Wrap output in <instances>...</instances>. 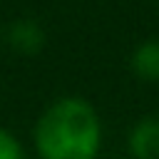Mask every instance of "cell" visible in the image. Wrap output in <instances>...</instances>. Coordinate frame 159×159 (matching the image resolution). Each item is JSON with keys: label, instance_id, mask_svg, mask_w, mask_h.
Instances as JSON below:
<instances>
[{"label": "cell", "instance_id": "5", "mask_svg": "<svg viewBox=\"0 0 159 159\" xmlns=\"http://www.w3.org/2000/svg\"><path fill=\"white\" fill-rule=\"evenodd\" d=\"M20 157H22V147L15 139V134L0 129V159H20Z\"/></svg>", "mask_w": 159, "mask_h": 159}, {"label": "cell", "instance_id": "3", "mask_svg": "<svg viewBox=\"0 0 159 159\" xmlns=\"http://www.w3.org/2000/svg\"><path fill=\"white\" fill-rule=\"evenodd\" d=\"M7 42H10L12 50L25 52V55H32V52H37V50L45 45V32H42V27H40L35 20H30V17L15 20V22L10 25V30H7Z\"/></svg>", "mask_w": 159, "mask_h": 159}, {"label": "cell", "instance_id": "4", "mask_svg": "<svg viewBox=\"0 0 159 159\" xmlns=\"http://www.w3.org/2000/svg\"><path fill=\"white\" fill-rule=\"evenodd\" d=\"M132 72L144 82H159V37H152L134 50Z\"/></svg>", "mask_w": 159, "mask_h": 159}, {"label": "cell", "instance_id": "1", "mask_svg": "<svg viewBox=\"0 0 159 159\" xmlns=\"http://www.w3.org/2000/svg\"><path fill=\"white\" fill-rule=\"evenodd\" d=\"M99 142V117L80 97L57 99L35 127V147L42 159H94Z\"/></svg>", "mask_w": 159, "mask_h": 159}, {"label": "cell", "instance_id": "2", "mask_svg": "<svg viewBox=\"0 0 159 159\" xmlns=\"http://www.w3.org/2000/svg\"><path fill=\"white\" fill-rule=\"evenodd\" d=\"M129 152L134 159H159V114H149L132 127Z\"/></svg>", "mask_w": 159, "mask_h": 159}]
</instances>
